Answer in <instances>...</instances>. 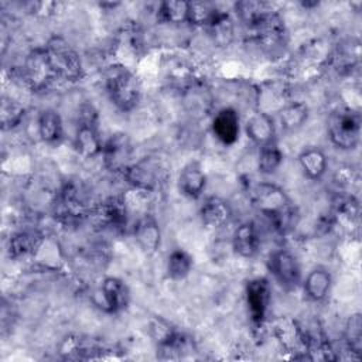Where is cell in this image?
Wrapping results in <instances>:
<instances>
[{
	"label": "cell",
	"mask_w": 362,
	"mask_h": 362,
	"mask_svg": "<svg viewBox=\"0 0 362 362\" xmlns=\"http://www.w3.org/2000/svg\"><path fill=\"white\" fill-rule=\"evenodd\" d=\"M256 211L267 219L276 232L288 233L297 223V209L288 195L277 185L260 182L252 191Z\"/></svg>",
	"instance_id": "cell-1"
},
{
	"label": "cell",
	"mask_w": 362,
	"mask_h": 362,
	"mask_svg": "<svg viewBox=\"0 0 362 362\" xmlns=\"http://www.w3.org/2000/svg\"><path fill=\"white\" fill-rule=\"evenodd\" d=\"M103 83L110 102L122 112H130L140 100L137 76L124 65L113 64L103 74Z\"/></svg>",
	"instance_id": "cell-2"
},
{
	"label": "cell",
	"mask_w": 362,
	"mask_h": 362,
	"mask_svg": "<svg viewBox=\"0 0 362 362\" xmlns=\"http://www.w3.org/2000/svg\"><path fill=\"white\" fill-rule=\"evenodd\" d=\"M327 133L331 143L341 150H352L361 139V115L346 106L337 107L327 120Z\"/></svg>",
	"instance_id": "cell-3"
},
{
	"label": "cell",
	"mask_w": 362,
	"mask_h": 362,
	"mask_svg": "<svg viewBox=\"0 0 362 362\" xmlns=\"http://www.w3.org/2000/svg\"><path fill=\"white\" fill-rule=\"evenodd\" d=\"M124 178L134 189L147 192L161 187L168 178V167L163 158L157 156L143 157L132 163L124 171Z\"/></svg>",
	"instance_id": "cell-4"
},
{
	"label": "cell",
	"mask_w": 362,
	"mask_h": 362,
	"mask_svg": "<svg viewBox=\"0 0 362 362\" xmlns=\"http://www.w3.org/2000/svg\"><path fill=\"white\" fill-rule=\"evenodd\" d=\"M48 62L55 76L76 81L82 75V61L79 54L61 37H54L44 48Z\"/></svg>",
	"instance_id": "cell-5"
},
{
	"label": "cell",
	"mask_w": 362,
	"mask_h": 362,
	"mask_svg": "<svg viewBox=\"0 0 362 362\" xmlns=\"http://www.w3.org/2000/svg\"><path fill=\"white\" fill-rule=\"evenodd\" d=\"M102 140L98 132V116L90 105H83L79 113L75 134V147L83 157H93L102 153Z\"/></svg>",
	"instance_id": "cell-6"
},
{
	"label": "cell",
	"mask_w": 362,
	"mask_h": 362,
	"mask_svg": "<svg viewBox=\"0 0 362 362\" xmlns=\"http://www.w3.org/2000/svg\"><path fill=\"white\" fill-rule=\"evenodd\" d=\"M267 267L283 288L294 290L301 284V267L291 252L284 249L273 252L269 256Z\"/></svg>",
	"instance_id": "cell-7"
},
{
	"label": "cell",
	"mask_w": 362,
	"mask_h": 362,
	"mask_svg": "<svg viewBox=\"0 0 362 362\" xmlns=\"http://www.w3.org/2000/svg\"><path fill=\"white\" fill-rule=\"evenodd\" d=\"M245 297L249 310L252 324L255 327H262L272 300L270 283L264 277H255L246 283Z\"/></svg>",
	"instance_id": "cell-8"
},
{
	"label": "cell",
	"mask_w": 362,
	"mask_h": 362,
	"mask_svg": "<svg viewBox=\"0 0 362 362\" xmlns=\"http://www.w3.org/2000/svg\"><path fill=\"white\" fill-rule=\"evenodd\" d=\"M132 141L126 133L112 134L102 146L105 165L112 171H124L132 164Z\"/></svg>",
	"instance_id": "cell-9"
},
{
	"label": "cell",
	"mask_w": 362,
	"mask_h": 362,
	"mask_svg": "<svg viewBox=\"0 0 362 362\" xmlns=\"http://www.w3.org/2000/svg\"><path fill=\"white\" fill-rule=\"evenodd\" d=\"M98 297V305L106 313L115 314L127 307L130 300V291L123 280L117 277H105L100 283Z\"/></svg>",
	"instance_id": "cell-10"
},
{
	"label": "cell",
	"mask_w": 362,
	"mask_h": 362,
	"mask_svg": "<svg viewBox=\"0 0 362 362\" xmlns=\"http://www.w3.org/2000/svg\"><path fill=\"white\" fill-rule=\"evenodd\" d=\"M86 212L88 205L82 187L74 182L66 184L59 194L57 214L65 221H78L85 216Z\"/></svg>",
	"instance_id": "cell-11"
},
{
	"label": "cell",
	"mask_w": 362,
	"mask_h": 362,
	"mask_svg": "<svg viewBox=\"0 0 362 362\" xmlns=\"http://www.w3.org/2000/svg\"><path fill=\"white\" fill-rule=\"evenodd\" d=\"M255 38L263 45H276L284 35V24L281 17L273 8L263 13L249 25Z\"/></svg>",
	"instance_id": "cell-12"
},
{
	"label": "cell",
	"mask_w": 362,
	"mask_h": 362,
	"mask_svg": "<svg viewBox=\"0 0 362 362\" xmlns=\"http://www.w3.org/2000/svg\"><path fill=\"white\" fill-rule=\"evenodd\" d=\"M240 120L232 107H222L212 119V133L225 146H232L239 139Z\"/></svg>",
	"instance_id": "cell-13"
},
{
	"label": "cell",
	"mask_w": 362,
	"mask_h": 362,
	"mask_svg": "<svg viewBox=\"0 0 362 362\" xmlns=\"http://www.w3.org/2000/svg\"><path fill=\"white\" fill-rule=\"evenodd\" d=\"M95 215L103 226L113 230H122L127 225V202L122 198H109L100 204Z\"/></svg>",
	"instance_id": "cell-14"
},
{
	"label": "cell",
	"mask_w": 362,
	"mask_h": 362,
	"mask_svg": "<svg viewBox=\"0 0 362 362\" xmlns=\"http://www.w3.org/2000/svg\"><path fill=\"white\" fill-rule=\"evenodd\" d=\"M232 247L236 255L245 259L255 257L260 247V236L253 222L240 223L232 235Z\"/></svg>",
	"instance_id": "cell-15"
},
{
	"label": "cell",
	"mask_w": 362,
	"mask_h": 362,
	"mask_svg": "<svg viewBox=\"0 0 362 362\" xmlns=\"http://www.w3.org/2000/svg\"><path fill=\"white\" fill-rule=\"evenodd\" d=\"M206 184V175L202 165L198 161H189L182 167L178 174V188L180 192L188 198L201 197Z\"/></svg>",
	"instance_id": "cell-16"
},
{
	"label": "cell",
	"mask_w": 362,
	"mask_h": 362,
	"mask_svg": "<svg viewBox=\"0 0 362 362\" xmlns=\"http://www.w3.org/2000/svg\"><path fill=\"white\" fill-rule=\"evenodd\" d=\"M134 239L146 255H154L160 246L161 233L157 221L151 215H144L133 228Z\"/></svg>",
	"instance_id": "cell-17"
},
{
	"label": "cell",
	"mask_w": 362,
	"mask_h": 362,
	"mask_svg": "<svg viewBox=\"0 0 362 362\" xmlns=\"http://www.w3.org/2000/svg\"><path fill=\"white\" fill-rule=\"evenodd\" d=\"M201 221L205 226L219 229L225 226L232 215L229 204L219 197H208L199 209Z\"/></svg>",
	"instance_id": "cell-18"
},
{
	"label": "cell",
	"mask_w": 362,
	"mask_h": 362,
	"mask_svg": "<svg viewBox=\"0 0 362 362\" xmlns=\"http://www.w3.org/2000/svg\"><path fill=\"white\" fill-rule=\"evenodd\" d=\"M54 72L47 58L45 49L34 51L25 62V79L35 88H41L54 78Z\"/></svg>",
	"instance_id": "cell-19"
},
{
	"label": "cell",
	"mask_w": 362,
	"mask_h": 362,
	"mask_svg": "<svg viewBox=\"0 0 362 362\" xmlns=\"http://www.w3.org/2000/svg\"><path fill=\"white\" fill-rule=\"evenodd\" d=\"M332 277L329 272L324 267L313 269L303 283L305 296L313 301H322L331 291Z\"/></svg>",
	"instance_id": "cell-20"
},
{
	"label": "cell",
	"mask_w": 362,
	"mask_h": 362,
	"mask_svg": "<svg viewBox=\"0 0 362 362\" xmlns=\"http://www.w3.org/2000/svg\"><path fill=\"white\" fill-rule=\"evenodd\" d=\"M245 130H246V134L247 137L255 143L257 144L259 147L273 139L274 137V124H273V120L272 117L267 115V113H263V112H257V113H253L246 124H245Z\"/></svg>",
	"instance_id": "cell-21"
},
{
	"label": "cell",
	"mask_w": 362,
	"mask_h": 362,
	"mask_svg": "<svg viewBox=\"0 0 362 362\" xmlns=\"http://www.w3.org/2000/svg\"><path fill=\"white\" fill-rule=\"evenodd\" d=\"M298 163L310 180H320L327 171V156L318 147H308L298 156Z\"/></svg>",
	"instance_id": "cell-22"
},
{
	"label": "cell",
	"mask_w": 362,
	"mask_h": 362,
	"mask_svg": "<svg viewBox=\"0 0 362 362\" xmlns=\"http://www.w3.org/2000/svg\"><path fill=\"white\" fill-rule=\"evenodd\" d=\"M62 120L58 112L52 109H45L38 116V134L42 141L48 144H55L62 137Z\"/></svg>",
	"instance_id": "cell-23"
},
{
	"label": "cell",
	"mask_w": 362,
	"mask_h": 362,
	"mask_svg": "<svg viewBox=\"0 0 362 362\" xmlns=\"http://www.w3.org/2000/svg\"><path fill=\"white\" fill-rule=\"evenodd\" d=\"M41 245V235L34 230H23L10 239L8 243V252L10 256L14 259L24 257L27 255L34 253L35 249H38Z\"/></svg>",
	"instance_id": "cell-24"
},
{
	"label": "cell",
	"mask_w": 362,
	"mask_h": 362,
	"mask_svg": "<svg viewBox=\"0 0 362 362\" xmlns=\"http://www.w3.org/2000/svg\"><path fill=\"white\" fill-rule=\"evenodd\" d=\"M206 28L214 42H216L221 47L228 45L233 38V23L229 14H226L225 11L218 10L212 20L208 23Z\"/></svg>",
	"instance_id": "cell-25"
},
{
	"label": "cell",
	"mask_w": 362,
	"mask_h": 362,
	"mask_svg": "<svg viewBox=\"0 0 362 362\" xmlns=\"http://www.w3.org/2000/svg\"><path fill=\"white\" fill-rule=\"evenodd\" d=\"M281 161H283V153H281L276 139H273L259 147L257 167H259L260 173L273 174L280 167Z\"/></svg>",
	"instance_id": "cell-26"
},
{
	"label": "cell",
	"mask_w": 362,
	"mask_h": 362,
	"mask_svg": "<svg viewBox=\"0 0 362 362\" xmlns=\"http://www.w3.org/2000/svg\"><path fill=\"white\" fill-rule=\"evenodd\" d=\"M192 269V257L182 249H174L165 263L167 276L171 280H182L185 279Z\"/></svg>",
	"instance_id": "cell-27"
},
{
	"label": "cell",
	"mask_w": 362,
	"mask_h": 362,
	"mask_svg": "<svg viewBox=\"0 0 362 362\" xmlns=\"http://www.w3.org/2000/svg\"><path fill=\"white\" fill-rule=\"evenodd\" d=\"M189 1L182 0H168L163 1L158 7V18L164 23L180 24L188 21Z\"/></svg>",
	"instance_id": "cell-28"
},
{
	"label": "cell",
	"mask_w": 362,
	"mask_h": 362,
	"mask_svg": "<svg viewBox=\"0 0 362 362\" xmlns=\"http://www.w3.org/2000/svg\"><path fill=\"white\" fill-rule=\"evenodd\" d=\"M308 117V109L304 103L296 102L280 110V123L284 130H296L304 124Z\"/></svg>",
	"instance_id": "cell-29"
},
{
	"label": "cell",
	"mask_w": 362,
	"mask_h": 362,
	"mask_svg": "<svg viewBox=\"0 0 362 362\" xmlns=\"http://www.w3.org/2000/svg\"><path fill=\"white\" fill-rule=\"evenodd\" d=\"M345 342L352 354L361 355L362 351V320L361 314H354L345 324Z\"/></svg>",
	"instance_id": "cell-30"
},
{
	"label": "cell",
	"mask_w": 362,
	"mask_h": 362,
	"mask_svg": "<svg viewBox=\"0 0 362 362\" xmlns=\"http://www.w3.org/2000/svg\"><path fill=\"white\" fill-rule=\"evenodd\" d=\"M23 117H24V107L10 98H3L1 109H0V120H1L3 129L6 130V129L16 127L17 124H20Z\"/></svg>",
	"instance_id": "cell-31"
},
{
	"label": "cell",
	"mask_w": 362,
	"mask_h": 362,
	"mask_svg": "<svg viewBox=\"0 0 362 362\" xmlns=\"http://www.w3.org/2000/svg\"><path fill=\"white\" fill-rule=\"evenodd\" d=\"M218 8L215 4L208 1H189L188 8V23L194 25H208L212 17L216 14Z\"/></svg>",
	"instance_id": "cell-32"
},
{
	"label": "cell",
	"mask_w": 362,
	"mask_h": 362,
	"mask_svg": "<svg viewBox=\"0 0 362 362\" xmlns=\"http://www.w3.org/2000/svg\"><path fill=\"white\" fill-rule=\"evenodd\" d=\"M352 180H354L352 168H349V167H345V168H341V170L338 168L337 175H335V182H337L338 185H341V187H344V185H351Z\"/></svg>",
	"instance_id": "cell-33"
}]
</instances>
